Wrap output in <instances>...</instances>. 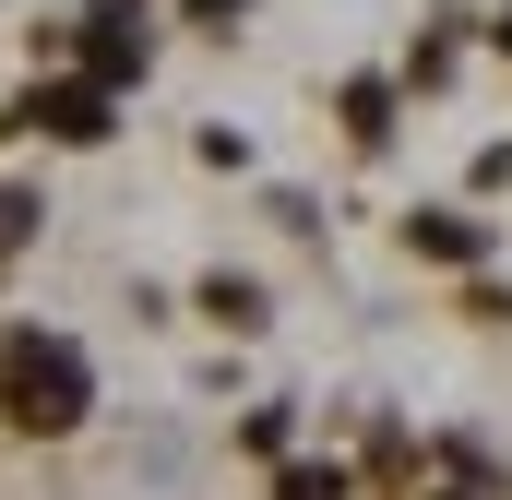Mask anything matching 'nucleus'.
Segmentation results:
<instances>
[{"label": "nucleus", "mask_w": 512, "mask_h": 500, "mask_svg": "<svg viewBox=\"0 0 512 500\" xmlns=\"http://www.w3.org/2000/svg\"><path fill=\"white\" fill-rule=\"evenodd\" d=\"M179 12H191V24H239L251 0H179Z\"/></svg>", "instance_id": "nucleus-8"}, {"label": "nucleus", "mask_w": 512, "mask_h": 500, "mask_svg": "<svg viewBox=\"0 0 512 500\" xmlns=\"http://www.w3.org/2000/svg\"><path fill=\"white\" fill-rule=\"evenodd\" d=\"M417 250H441V262H477V227H465V215H417Z\"/></svg>", "instance_id": "nucleus-4"}, {"label": "nucleus", "mask_w": 512, "mask_h": 500, "mask_svg": "<svg viewBox=\"0 0 512 500\" xmlns=\"http://www.w3.org/2000/svg\"><path fill=\"white\" fill-rule=\"evenodd\" d=\"M131 72H143V12H96V24H84V84L108 96Z\"/></svg>", "instance_id": "nucleus-3"}, {"label": "nucleus", "mask_w": 512, "mask_h": 500, "mask_svg": "<svg viewBox=\"0 0 512 500\" xmlns=\"http://www.w3.org/2000/svg\"><path fill=\"white\" fill-rule=\"evenodd\" d=\"M0 405H12L24 429H72V417H84V346L12 334V346H0Z\"/></svg>", "instance_id": "nucleus-1"}, {"label": "nucleus", "mask_w": 512, "mask_h": 500, "mask_svg": "<svg viewBox=\"0 0 512 500\" xmlns=\"http://www.w3.org/2000/svg\"><path fill=\"white\" fill-rule=\"evenodd\" d=\"M24 227H36V203H24V191H0V250H24Z\"/></svg>", "instance_id": "nucleus-7"}, {"label": "nucleus", "mask_w": 512, "mask_h": 500, "mask_svg": "<svg viewBox=\"0 0 512 500\" xmlns=\"http://www.w3.org/2000/svg\"><path fill=\"white\" fill-rule=\"evenodd\" d=\"M274 500H346V477H334V465H298V477H286Z\"/></svg>", "instance_id": "nucleus-6"}, {"label": "nucleus", "mask_w": 512, "mask_h": 500, "mask_svg": "<svg viewBox=\"0 0 512 500\" xmlns=\"http://www.w3.org/2000/svg\"><path fill=\"white\" fill-rule=\"evenodd\" d=\"M346 131H358V143H382V131H393V96H382V84H346Z\"/></svg>", "instance_id": "nucleus-5"}, {"label": "nucleus", "mask_w": 512, "mask_h": 500, "mask_svg": "<svg viewBox=\"0 0 512 500\" xmlns=\"http://www.w3.org/2000/svg\"><path fill=\"white\" fill-rule=\"evenodd\" d=\"M12 131H60V143H96V131H108V96H96V84H36V96L12 108Z\"/></svg>", "instance_id": "nucleus-2"}]
</instances>
